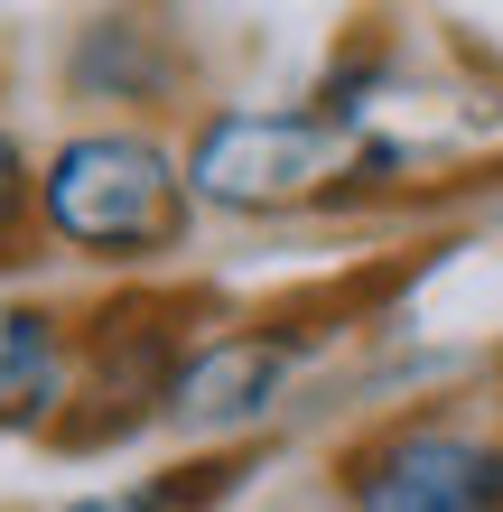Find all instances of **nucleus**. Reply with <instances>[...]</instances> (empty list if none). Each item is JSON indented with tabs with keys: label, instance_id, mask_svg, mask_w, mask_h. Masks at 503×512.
I'll return each mask as SVG.
<instances>
[{
	"label": "nucleus",
	"instance_id": "obj_1",
	"mask_svg": "<svg viewBox=\"0 0 503 512\" xmlns=\"http://www.w3.org/2000/svg\"><path fill=\"white\" fill-rule=\"evenodd\" d=\"M196 233L177 131L75 122L38 149V243L122 280H159Z\"/></svg>",
	"mask_w": 503,
	"mask_h": 512
},
{
	"label": "nucleus",
	"instance_id": "obj_2",
	"mask_svg": "<svg viewBox=\"0 0 503 512\" xmlns=\"http://www.w3.org/2000/svg\"><path fill=\"white\" fill-rule=\"evenodd\" d=\"M205 326H224V308L196 280H112L94 298H75V401L47 447L56 457H103V447H131L140 429H159L168 382Z\"/></svg>",
	"mask_w": 503,
	"mask_h": 512
},
{
	"label": "nucleus",
	"instance_id": "obj_3",
	"mask_svg": "<svg viewBox=\"0 0 503 512\" xmlns=\"http://www.w3.org/2000/svg\"><path fill=\"white\" fill-rule=\"evenodd\" d=\"M354 149L364 131L336 122L327 103H205L177 159H187V196L205 215H289V205L336 196Z\"/></svg>",
	"mask_w": 503,
	"mask_h": 512
},
{
	"label": "nucleus",
	"instance_id": "obj_4",
	"mask_svg": "<svg viewBox=\"0 0 503 512\" xmlns=\"http://www.w3.org/2000/svg\"><path fill=\"white\" fill-rule=\"evenodd\" d=\"M345 512H503V429L457 401H410L336 447Z\"/></svg>",
	"mask_w": 503,
	"mask_h": 512
},
{
	"label": "nucleus",
	"instance_id": "obj_5",
	"mask_svg": "<svg viewBox=\"0 0 503 512\" xmlns=\"http://www.w3.org/2000/svg\"><path fill=\"white\" fill-rule=\"evenodd\" d=\"M308 336H317V326L280 317V308H271V317H224V326H205L196 354H187L177 382H168L159 429L196 438V447H261V429L280 419L289 382H299Z\"/></svg>",
	"mask_w": 503,
	"mask_h": 512
},
{
	"label": "nucleus",
	"instance_id": "obj_6",
	"mask_svg": "<svg viewBox=\"0 0 503 512\" xmlns=\"http://www.w3.org/2000/svg\"><path fill=\"white\" fill-rule=\"evenodd\" d=\"M56 84H66V103L84 122L168 131L196 103V47L159 10H94V19H75L66 56H56Z\"/></svg>",
	"mask_w": 503,
	"mask_h": 512
},
{
	"label": "nucleus",
	"instance_id": "obj_7",
	"mask_svg": "<svg viewBox=\"0 0 503 512\" xmlns=\"http://www.w3.org/2000/svg\"><path fill=\"white\" fill-rule=\"evenodd\" d=\"M75 401V308L0 289V438H56Z\"/></svg>",
	"mask_w": 503,
	"mask_h": 512
},
{
	"label": "nucleus",
	"instance_id": "obj_8",
	"mask_svg": "<svg viewBox=\"0 0 503 512\" xmlns=\"http://www.w3.org/2000/svg\"><path fill=\"white\" fill-rule=\"evenodd\" d=\"M252 466H261V447H196V457H168L150 475H122V485L75 494L66 512H224L252 485Z\"/></svg>",
	"mask_w": 503,
	"mask_h": 512
},
{
	"label": "nucleus",
	"instance_id": "obj_9",
	"mask_svg": "<svg viewBox=\"0 0 503 512\" xmlns=\"http://www.w3.org/2000/svg\"><path fill=\"white\" fill-rule=\"evenodd\" d=\"M28 261H47V243H38V149L0 122V280H19Z\"/></svg>",
	"mask_w": 503,
	"mask_h": 512
}]
</instances>
